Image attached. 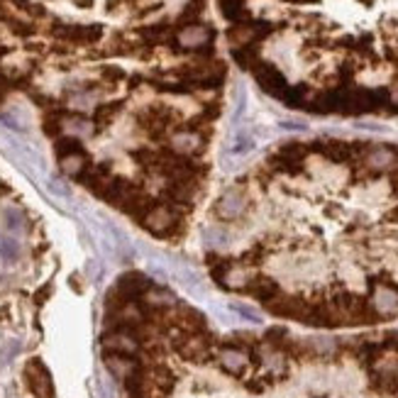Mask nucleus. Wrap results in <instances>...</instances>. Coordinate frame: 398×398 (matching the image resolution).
<instances>
[{"mask_svg":"<svg viewBox=\"0 0 398 398\" xmlns=\"http://www.w3.org/2000/svg\"><path fill=\"white\" fill-rule=\"evenodd\" d=\"M220 288L310 327L398 320V144L291 142L203 208Z\"/></svg>","mask_w":398,"mask_h":398,"instance_id":"f257e3e1","label":"nucleus"},{"mask_svg":"<svg viewBox=\"0 0 398 398\" xmlns=\"http://www.w3.org/2000/svg\"><path fill=\"white\" fill-rule=\"evenodd\" d=\"M232 56L310 112L398 115V0H220Z\"/></svg>","mask_w":398,"mask_h":398,"instance_id":"f03ea898","label":"nucleus"},{"mask_svg":"<svg viewBox=\"0 0 398 398\" xmlns=\"http://www.w3.org/2000/svg\"><path fill=\"white\" fill-rule=\"evenodd\" d=\"M0 252H3V256H5V259H15V256H17V252H20V247H17V242H15V240H3V242H0Z\"/></svg>","mask_w":398,"mask_h":398,"instance_id":"7ed1b4c3","label":"nucleus"}]
</instances>
